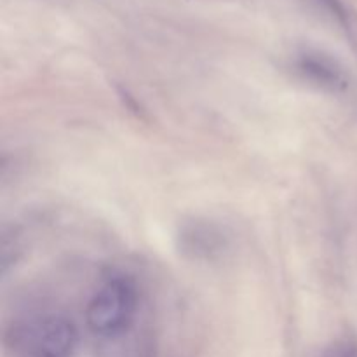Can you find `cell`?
<instances>
[{
  "label": "cell",
  "mask_w": 357,
  "mask_h": 357,
  "mask_svg": "<svg viewBox=\"0 0 357 357\" xmlns=\"http://www.w3.org/2000/svg\"><path fill=\"white\" fill-rule=\"evenodd\" d=\"M77 338L72 319L61 314H40L14 324L6 342L20 357H70Z\"/></svg>",
  "instance_id": "obj_1"
},
{
  "label": "cell",
  "mask_w": 357,
  "mask_h": 357,
  "mask_svg": "<svg viewBox=\"0 0 357 357\" xmlns=\"http://www.w3.org/2000/svg\"><path fill=\"white\" fill-rule=\"evenodd\" d=\"M138 312V289L131 279L112 278L91 298L86 323L96 337L115 340L129 333Z\"/></svg>",
  "instance_id": "obj_2"
},
{
  "label": "cell",
  "mask_w": 357,
  "mask_h": 357,
  "mask_svg": "<svg viewBox=\"0 0 357 357\" xmlns=\"http://www.w3.org/2000/svg\"><path fill=\"white\" fill-rule=\"evenodd\" d=\"M230 246L225 229L211 220H190L178 232V248L190 260L213 261L223 257Z\"/></svg>",
  "instance_id": "obj_3"
},
{
  "label": "cell",
  "mask_w": 357,
  "mask_h": 357,
  "mask_svg": "<svg viewBox=\"0 0 357 357\" xmlns=\"http://www.w3.org/2000/svg\"><path fill=\"white\" fill-rule=\"evenodd\" d=\"M295 68L303 80L328 93L340 94L349 87L345 70L328 54L317 51L300 52Z\"/></svg>",
  "instance_id": "obj_4"
},
{
  "label": "cell",
  "mask_w": 357,
  "mask_h": 357,
  "mask_svg": "<svg viewBox=\"0 0 357 357\" xmlns=\"http://www.w3.org/2000/svg\"><path fill=\"white\" fill-rule=\"evenodd\" d=\"M314 2L319 3L324 10H328L338 23L349 24V13L342 0H314Z\"/></svg>",
  "instance_id": "obj_5"
}]
</instances>
